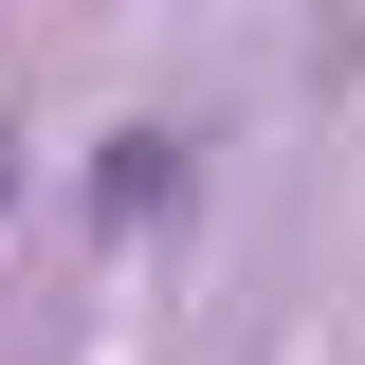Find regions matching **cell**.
I'll list each match as a JSON object with an SVG mask.
<instances>
[{
    "label": "cell",
    "instance_id": "obj_1",
    "mask_svg": "<svg viewBox=\"0 0 365 365\" xmlns=\"http://www.w3.org/2000/svg\"><path fill=\"white\" fill-rule=\"evenodd\" d=\"M0 182H19V128H0Z\"/></svg>",
    "mask_w": 365,
    "mask_h": 365
}]
</instances>
